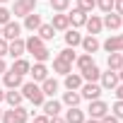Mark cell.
Returning <instances> with one entry per match:
<instances>
[{
    "label": "cell",
    "mask_w": 123,
    "mask_h": 123,
    "mask_svg": "<svg viewBox=\"0 0 123 123\" xmlns=\"http://www.w3.org/2000/svg\"><path fill=\"white\" fill-rule=\"evenodd\" d=\"M22 97L29 99L34 106H41V104L46 101V94H43V89H41L36 82H22Z\"/></svg>",
    "instance_id": "6da1fadb"
},
{
    "label": "cell",
    "mask_w": 123,
    "mask_h": 123,
    "mask_svg": "<svg viewBox=\"0 0 123 123\" xmlns=\"http://www.w3.org/2000/svg\"><path fill=\"white\" fill-rule=\"evenodd\" d=\"M77 92H80V97H82V99L94 101V99H99V97H101V85H97V82H82V87H80Z\"/></svg>",
    "instance_id": "7a4b0ae2"
},
{
    "label": "cell",
    "mask_w": 123,
    "mask_h": 123,
    "mask_svg": "<svg viewBox=\"0 0 123 123\" xmlns=\"http://www.w3.org/2000/svg\"><path fill=\"white\" fill-rule=\"evenodd\" d=\"M36 10V0H15V7H12V15L15 17H27L29 12Z\"/></svg>",
    "instance_id": "3957f363"
},
{
    "label": "cell",
    "mask_w": 123,
    "mask_h": 123,
    "mask_svg": "<svg viewBox=\"0 0 123 123\" xmlns=\"http://www.w3.org/2000/svg\"><path fill=\"white\" fill-rule=\"evenodd\" d=\"M104 51H106V53H123V34L109 36V39L104 41Z\"/></svg>",
    "instance_id": "277c9868"
},
{
    "label": "cell",
    "mask_w": 123,
    "mask_h": 123,
    "mask_svg": "<svg viewBox=\"0 0 123 123\" xmlns=\"http://www.w3.org/2000/svg\"><path fill=\"white\" fill-rule=\"evenodd\" d=\"M7 53H10L12 58H22V55L27 53V48H24V39H22V36H17V39L7 41Z\"/></svg>",
    "instance_id": "5b68a950"
},
{
    "label": "cell",
    "mask_w": 123,
    "mask_h": 123,
    "mask_svg": "<svg viewBox=\"0 0 123 123\" xmlns=\"http://www.w3.org/2000/svg\"><path fill=\"white\" fill-rule=\"evenodd\" d=\"M99 85H101V89H111V92H113V87L118 85V73H116V70L101 73V75H99Z\"/></svg>",
    "instance_id": "8992f818"
},
{
    "label": "cell",
    "mask_w": 123,
    "mask_h": 123,
    "mask_svg": "<svg viewBox=\"0 0 123 123\" xmlns=\"http://www.w3.org/2000/svg\"><path fill=\"white\" fill-rule=\"evenodd\" d=\"M89 118H101L104 113H109V104L106 101H101V99H94V101H89Z\"/></svg>",
    "instance_id": "52a82bcc"
},
{
    "label": "cell",
    "mask_w": 123,
    "mask_h": 123,
    "mask_svg": "<svg viewBox=\"0 0 123 123\" xmlns=\"http://www.w3.org/2000/svg\"><path fill=\"white\" fill-rule=\"evenodd\" d=\"M3 85L7 89H17V87H22V75H17L15 70H5L3 73Z\"/></svg>",
    "instance_id": "ba28073f"
},
{
    "label": "cell",
    "mask_w": 123,
    "mask_h": 123,
    "mask_svg": "<svg viewBox=\"0 0 123 123\" xmlns=\"http://www.w3.org/2000/svg\"><path fill=\"white\" fill-rule=\"evenodd\" d=\"M101 22H104V27H106V29L116 31V29H121V24H123V17H121L118 12H106V17H104Z\"/></svg>",
    "instance_id": "9c48e42d"
},
{
    "label": "cell",
    "mask_w": 123,
    "mask_h": 123,
    "mask_svg": "<svg viewBox=\"0 0 123 123\" xmlns=\"http://www.w3.org/2000/svg\"><path fill=\"white\" fill-rule=\"evenodd\" d=\"M22 34V27L17 24V22H7V24H3V39H7V41H12V39H17Z\"/></svg>",
    "instance_id": "30bf717a"
},
{
    "label": "cell",
    "mask_w": 123,
    "mask_h": 123,
    "mask_svg": "<svg viewBox=\"0 0 123 123\" xmlns=\"http://www.w3.org/2000/svg\"><path fill=\"white\" fill-rule=\"evenodd\" d=\"M29 73H31L34 82H43V80L48 77V68H46V63H34V65L29 68Z\"/></svg>",
    "instance_id": "8fae6325"
},
{
    "label": "cell",
    "mask_w": 123,
    "mask_h": 123,
    "mask_svg": "<svg viewBox=\"0 0 123 123\" xmlns=\"http://www.w3.org/2000/svg\"><path fill=\"white\" fill-rule=\"evenodd\" d=\"M41 109H43V113L51 118V116H60V109H63V104L55 101V99H48V101L41 104Z\"/></svg>",
    "instance_id": "7c38bea8"
},
{
    "label": "cell",
    "mask_w": 123,
    "mask_h": 123,
    "mask_svg": "<svg viewBox=\"0 0 123 123\" xmlns=\"http://www.w3.org/2000/svg\"><path fill=\"white\" fill-rule=\"evenodd\" d=\"M68 19H70V24L77 29V27H85V22H87V12L85 10H80V7H75L70 15H68Z\"/></svg>",
    "instance_id": "4fadbf2b"
},
{
    "label": "cell",
    "mask_w": 123,
    "mask_h": 123,
    "mask_svg": "<svg viewBox=\"0 0 123 123\" xmlns=\"http://www.w3.org/2000/svg\"><path fill=\"white\" fill-rule=\"evenodd\" d=\"M82 48H85V53H97L99 51V39L94 36V34H89V36H82V43H80Z\"/></svg>",
    "instance_id": "5bb4252c"
},
{
    "label": "cell",
    "mask_w": 123,
    "mask_h": 123,
    "mask_svg": "<svg viewBox=\"0 0 123 123\" xmlns=\"http://www.w3.org/2000/svg\"><path fill=\"white\" fill-rule=\"evenodd\" d=\"M51 27H53L55 31H65V29H70V19H68V15H63V12L53 15V22H51Z\"/></svg>",
    "instance_id": "9a60e30c"
},
{
    "label": "cell",
    "mask_w": 123,
    "mask_h": 123,
    "mask_svg": "<svg viewBox=\"0 0 123 123\" xmlns=\"http://www.w3.org/2000/svg\"><path fill=\"white\" fill-rule=\"evenodd\" d=\"M85 27H87V31H89V34H99V31L104 29V22H101V17H97V15H92V17H87V22H85Z\"/></svg>",
    "instance_id": "2e32d148"
},
{
    "label": "cell",
    "mask_w": 123,
    "mask_h": 123,
    "mask_svg": "<svg viewBox=\"0 0 123 123\" xmlns=\"http://www.w3.org/2000/svg\"><path fill=\"white\" fill-rule=\"evenodd\" d=\"M65 43L70 46V48H75V46H80L82 43V34L73 27V29H65Z\"/></svg>",
    "instance_id": "e0dca14e"
},
{
    "label": "cell",
    "mask_w": 123,
    "mask_h": 123,
    "mask_svg": "<svg viewBox=\"0 0 123 123\" xmlns=\"http://www.w3.org/2000/svg\"><path fill=\"white\" fill-rule=\"evenodd\" d=\"M80 75H82V80H85V82H99V75H101V70L97 68V63H92V65H89L87 70H82Z\"/></svg>",
    "instance_id": "ac0fdd59"
},
{
    "label": "cell",
    "mask_w": 123,
    "mask_h": 123,
    "mask_svg": "<svg viewBox=\"0 0 123 123\" xmlns=\"http://www.w3.org/2000/svg\"><path fill=\"white\" fill-rule=\"evenodd\" d=\"M65 121L68 123H85V111L77 109V106H70L68 113H65Z\"/></svg>",
    "instance_id": "d6986e66"
},
{
    "label": "cell",
    "mask_w": 123,
    "mask_h": 123,
    "mask_svg": "<svg viewBox=\"0 0 123 123\" xmlns=\"http://www.w3.org/2000/svg\"><path fill=\"white\" fill-rule=\"evenodd\" d=\"M41 27V15H36V12H29L27 17H24V29H29V31H36Z\"/></svg>",
    "instance_id": "ffe728a7"
},
{
    "label": "cell",
    "mask_w": 123,
    "mask_h": 123,
    "mask_svg": "<svg viewBox=\"0 0 123 123\" xmlns=\"http://www.w3.org/2000/svg\"><path fill=\"white\" fill-rule=\"evenodd\" d=\"M82 82H85V80H82L80 73H68V75H65V87H68V89H80Z\"/></svg>",
    "instance_id": "44dd1931"
},
{
    "label": "cell",
    "mask_w": 123,
    "mask_h": 123,
    "mask_svg": "<svg viewBox=\"0 0 123 123\" xmlns=\"http://www.w3.org/2000/svg\"><path fill=\"white\" fill-rule=\"evenodd\" d=\"M29 68H31L29 60H24V58H15V63H12V68H10V70H15L17 75H22V77H24V75L29 73Z\"/></svg>",
    "instance_id": "7402d4cb"
},
{
    "label": "cell",
    "mask_w": 123,
    "mask_h": 123,
    "mask_svg": "<svg viewBox=\"0 0 123 123\" xmlns=\"http://www.w3.org/2000/svg\"><path fill=\"white\" fill-rule=\"evenodd\" d=\"M43 46V39L39 36V34H31L27 41H24V48H27V53H34L36 48H41Z\"/></svg>",
    "instance_id": "603a6c76"
},
{
    "label": "cell",
    "mask_w": 123,
    "mask_h": 123,
    "mask_svg": "<svg viewBox=\"0 0 123 123\" xmlns=\"http://www.w3.org/2000/svg\"><path fill=\"white\" fill-rule=\"evenodd\" d=\"M41 89H43V94H46V97H55V92H58V80L46 77V80L41 82Z\"/></svg>",
    "instance_id": "cb8c5ba5"
},
{
    "label": "cell",
    "mask_w": 123,
    "mask_h": 123,
    "mask_svg": "<svg viewBox=\"0 0 123 123\" xmlns=\"http://www.w3.org/2000/svg\"><path fill=\"white\" fill-rule=\"evenodd\" d=\"M80 101H82V97L77 89H68L63 94V104H68V106H80Z\"/></svg>",
    "instance_id": "d4e9b609"
},
{
    "label": "cell",
    "mask_w": 123,
    "mask_h": 123,
    "mask_svg": "<svg viewBox=\"0 0 123 123\" xmlns=\"http://www.w3.org/2000/svg\"><path fill=\"white\" fill-rule=\"evenodd\" d=\"M106 65H109V70H121L123 68V53H109Z\"/></svg>",
    "instance_id": "484cf974"
},
{
    "label": "cell",
    "mask_w": 123,
    "mask_h": 123,
    "mask_svg": "<svg viewBox=\"0 0 123 123\" xmlns=\"http://www.w3.org/2000/svg\"><path fill=\"white\" fill-rule=\"evenodd\" d=\"M92 63H94L92 53H82V55H77V58H75V65H77V70H80V73H82V70H87Z\"/></svg>",
    "instance_id": "4316f807"
},
{
    "label": "cell",
    "mask_w": 123,
    "mask_h": 123,
    "mask_svg": "<svg viewBox=\"0 0 123 123\" xmlns=\"http://www.w3.org/2000/svg\"><path fill=\"white\" fill-rule=\"evenodd\" d=\"M53 70H55L58 75H68V73L73 70V63H65V60L55 58V60H53Z\"/></svg>",
    "instance_id": "83f0119b"
},
{
    "label": "cell",
    "mask_w": 123,
    "mask_h": 123,
    "mask_svg": "<svg viewBox=\"0 0 123 123\" xmlns=\"http://www.w3.org/2000/svg\"><path fill=\"white\" fill-rule=\"evenodd\" d=\"M22 92H17V89H10V92H5V101L10 104V106H19L22 104Z\"/></svg>",
    "instance_id": "f1b7e54d"
},
{
    "label": "cell",
    "mask_w": 123,
    "mask_h": 123,
    "mask_svg": "<svg viewBox=\"0 0 123 123\" xmlns=\"http://www.w3.org/2000/svg\"><path fill=\"white\" fill-rule=\"evenodd\" d=\"M36 34H39L43 41H51V39H53V34H55V29H53L51 24H41V27L36 29Z\"/></svg>",
    "instance_id": "f546056e"
},
{
    "label": "cell",
    "mask_w": 123,
    "mask_h": 123,
    "mask_svg": "<svg viewBox=\"0 0 123 123\" xmlns=\"http://www.w3.org/2000/svg\"><path fill=\"white\" fill-rule=\"evenodd\" d=\"M12 111H15V118H17V123H29V111L19 104V106H12Z\"/></svg>",
    "instance_id": "4dcf8cb0"
},
{
    "label": "cell",
    "mask_w": 123,
    "mask_h": 123,
    "mask_svg": "<svg viewBox=\"0 0 123 123\" xmlns=\"http://www.w3.org/2000/svg\"><path fill=\"white\" fill-rule=\"evenodd\" d=\"M31 55H34V60H36V63H46V60L51 58V51H48L46 46H41V48H36Z\"/></svg>",
    "instance_id": "1f68e13d"
},
{
    "label": "cell",
    "mask_w": 123,
    "mask_h": 123,
    "mask_svg": "<svg viewBox=\"0 0 123 123\" xmlns=\"http://www.w3.org/2000/svg\"><path fill=\"white\" fill-rule=\"evenodd\" d=\"M48 3H51V10L53 12H65L70 7V0H48Z\"/></svg>",
    "instance_id": "d6a6232c"
},
{
    "label": "cell",
    "mask_w": 123,
    "mask_h": 123,
    "mask_svg": "<svg viewBox=\"0 0 123 123\" xmlns=\"http://www.w3.org/2000/svg\"><path fill=\"white\" fill-rule=\"evenodd\" d=\"M58 58H60V60H65V63H75V58H77V55H75V51L68 46V48H63V51L58 53Z\"/></svg>",
    "instance_id": "836d02e7"
},
{
    "label": "cell",
    "mask_w": 123,
    "mask_h": 123,
    "mask_svg": "<svg viewBox=\"0 0 123 123\" xmlns=\"http://www.w3.org/2000/svg\"><path fill=\"white\" fill-rule=\"evenodd\" d=\"M77 7L85 10V12H92L97 7V0H77Z\"/></svg>",
    "instance_id": "e575fe53"
},
{
    "label": "cell",
    "mask_w": 123,
    "mask_h": 123,
    "mask_svg": "<svg viewBox=\"0 0 123 123\" xmlns=\"http://www.w3.org/2000/svg\"><path fill=\"white\" fill-rule=\"evenodd\" d=\"M111 111H113V116L118 121H123V99H116V104L111 106Z\"/></svg>",
    "instance_id": "d590c367"
},
{
    "label": "cell",
    "mask_w": 123,
    "mask_h": 123,
    "mask_svg": "<svg viewBox=\"0 0 123 123\" xmlns=\"http://www.w3.org/2000/svg\"><path fill=\"white\" fill-rule=\"evenodd\" d=\"M97 7L101 12H111L113 10V0H97Z\"/></svg>",
    "instance_id": "8d00e7d4"
},
{
    "label": "cell",
    "mask_w": 123,
    "mask_h": 123,
    "mask_svg": "<svg viewBox=\"0 0 123 123\" xmlns=\"http://www.w3.org/2000/svg\"><path fill=\"white\" fill-rule=\"evenodd\" d=\"M12 19V12L7 10V7H0V27H3V24H7Z\"/></svg>",
    "instance_id": "74e56055"
},
{
    "label": "cell",
    "mask_w": 123,
    "mask_h": 123,
    "mask_svg": "<svg viewBox=\"0 0 123 123\" xmlns=\"http://www.w3.org/2000/svg\"><path fill=\"white\" fill-rule=\"evenodd\" d=\"M3 123H17V118H15V111L10 109V111H3V118H0Z\"/></svg>",
    "instance_id": "f35d334b"
},
{
    "label": "cell",
    "mask_w": 123,
    "mask_h": 123,
    "mask_svg": "<svg viewBox=\"0 0 123 123\" xmlns=\"http://www.w3.org/2000/svg\"><path fill=\"white\" fill-rule=\"evenodd\" d=\"M99 121H101V123H118V118H116L113 113H104V116H101Z\"/></svg>",
    "instance_id": "ab89813d"
},
{
    "label": "cell",
    "mask_w": 123,
    "mask_h": 123,
    "mask_svg": "<svg viewBox=\"0 0 123 123\" xmlns=\"http://www.w3.org/2000/svg\"><path fill=\"white\" fill-rule=\"evenodd\" d=\"M3 55H7V39L0 36V58H3Z\"/></svg>",
    "instance_id": "60d3db41"
},
{
    "label": "cell",
    "mask_w": 123,
    "mask_h": 123,
    "mask_svg": "<svg viewBox=\"0 0 123 123\" xmlns=\"http://www.w3.org/2000/svg\"><path fill=\"white\" fill-rule=\"evenodd\" d=\"M48 121H51V118H48L46 113H39V116H34V121H31V123H48Z\"/></svg>",
    "instance_id": "b9f144b4"
},
{
    "label": "cell",
    "mask_w": 123,
    "mask_h": 123,
    "mask_svg": "<svg viewBox=\"0 0 123 123\" xmlns=\"http://www.w3.org/2000/svg\"><path fill=\"white\" fill-rule=\"evenodd\" d=\"M113 94H116V99H123V82H118L113 87Z\"/></svg>",
    "instance_id": "7bdbcfd3"
},
{
    "label": "cell",
    "mask_w": 123,
    "mask_h": 123,
    "mask_svg": "<svg viewBox=\"0 0 123 123\" xmlns=\"http://www.w3.org/2000/svg\"><path fill=\"white\" fill-rule=\"evenodd\" d=\"M113 10H116V12L123 17V0H113Z\"/></svg>",
    "instance_id": "ee69618b"
},
{
    "label": "cell",
    "mask_w": 123,
    "mask_h": 123,
    "mask_svg": "<svg viewBox=\"0 0 123 123\" xmlns=\"http://www.w3.org/2000/svg\"><path fill=\"white\" fill-rule=\"evenodd\" d=\"M48 123H68V121H65L63 116H51V121H48Z\"/></svg>",
    "instance_id": "f6af8a7d"
},
{
    "label": "cell",
    "mask_w": 123,
    "mask_h": 123,
    "mask_svg": "<svg viewBox=\"0 0 123 123\" xmlns=\"http://www.w3.org/2000/svg\"><path fill=\"white\" fill-rule=\"evenodd\" d=\"M5 70H7V65H5V60H3V58H0V75H3Z\"/></svg>",
    "instance_id": "bcb514c9"
},
{
    "label": "cell",
    "mask_w": 123,
    "mask_h": 123,
    "mask_svg": "<svg viewBox=\"0 0 123 123\" xmlns=\"http://www.w3.org/2000/svg\"><path fill=\"white\" fill-rule=\"evenodd\" d=\"M116 73H118V82H123V68H121V70H116Z\"/></svg>",
    "instance_id": "7dc6e473"
},
{
    "label": "cell",
    "mask_w": 123,
    "mask_h": 123,
    "mask_svg": "<svg viewBox=\"0 0 123 123\" xmlns=\"http://www.w3.org/2000/svg\"><path fill=\"white\" fill-rule=\"evenodd\" d=\"M0 101H5V89L0 87Z\"/></svg>",
    "instance_id": "c3c4849f"
},
{
    "label": "cell",
    "mask_w": 123,
    "mask_h": 123,
    "mask_svg": "<svg viewBox=\"0 0 123 123\" xmlns=\"http://www.w3.org/2000/svg\"><path fill=\"white\" fill-rule=\"evenodd\" d=\"M85 123H101L99 118H89V121H85Z\"/></svg>",
    "instance_id": "681fc988"
},
{
    "label": "cell",
    "mask_w": 123,
    "mask_h": 123,
    "mask_svg": "<svg viewBox=\"0 0 123 123\" xmlns=\"http://www.w3.org/2000/svg\"><path fill=\"white\" fill-rule=\"evenodd\" d=\"M5 3H7V0H0V5H5Z\"/></svg>",
    "instance_id": "f907efd6"
},
{
    "label": "cell",
    "mask_w": 123,
    "mask_h": 123,
    "mask_svg": "<svg viewBox=\"0 0 123 123\" xmlns=\"http://www.w3.org/2000/svg\"><path fill=\"white\" fill-rule=\"evenodd\" d=\"M0 36H3V27H0Z\"/></svg>",
    "instance_id": "816d5d0a"
},
{
    "label": "cell",
    "mask_w": 123,
    "mask_h": 123,
    "mask_svg": "<svg viewBox=\"0 0 123 123\" xmlns=\"http://www.w3.org/2000/svg\"><path fill=\"white\" fill-rule=\"evenodd\" d=\"M0 118H3V109H0Z\"/></svg>",
    "instance_id": "f5cc1de1"
},
{
    "label": "cell",
    "mask_w": 123,
    "mask_h": 123,
    "mask_svg": "<svg viewBox=\"0 0 123 123\" xmlns=\"http://www.w3.org/2000/svg\"><path fill=\"white\" fill-rule=\"evenodd\" d=\"M121 27H123V24H121Z\"/></svg>",
    "instance_id": "db71d44e"
}]
</instances>
